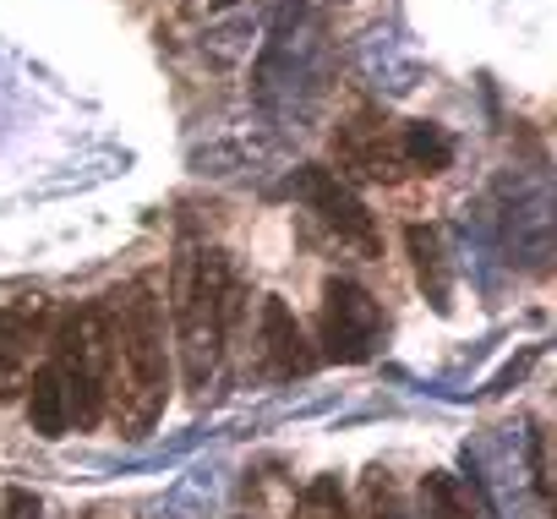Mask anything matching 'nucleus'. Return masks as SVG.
I'll list each match as a JSON object with an SVG mask.
<instances>
[{
	"mask_svg": "<svg viewBox=\"0 0 557 519\" xmlns=\"http://www.w3.org/2000/svg\"><path fill=\"white\" fill-rule=\"evenodd\" d=\"M257 356L268 367V378H307L318 367V350L307 345L296 312L278 301V296H262V312H257Z\"/></svg>",
	"mask_w": 557,
	"mask_h": 519,
	"instance_id": "nucleus-8",
	"label": "nucleus"
},
{
	"mask_svg": "<svg viewBox=\"0 0 557 519\" xmlns=\"http://www.w3.org/2000/svg\"><path fill=\"white\" fill-rule=\"evenodd\" d=\"M94 519H115V514H94Z\"/></svg>",
	"mask_w": 557,
	"mask_h": 519,
	"instance_id": "nucleus-16",
	"label": "nucleus"
},
{
	"mask_svg": "<svg viewBox=\"0 0 557 519\" xmlns=\"http://www.w3.org/2000/svg\"><path fill=\"white\" fill-rule=\"evenodd\" d=\"M296 197L329 224V235L339 240V246H356L361 257H377V224H372V213H367V202L334 175V170H323V164H312V170H301V181H296Z\"/></svg>",
	"mask_w": 557,
	"mask_h": 519,
	"instance_id": "nucleus-6",
	"label": "nucleus"
},
{
	"mask_svg": "<svg viewBox=\"0 0 557 519\" xmlns=\"http://www.w3.org/2000/svg\"><path fill=\"white\" fill-rule=\"evenodd\" d=\"M50 367L66 383L72 427L77 432L99 427L104 405H110V323H104V301H88V307L66 312L50 329Z\"/></svg>",
	"mask_w": 557,
	"mask_h": 519,
	"instance_id": "nucleus-3",
	"label": "nucleus"
},
{
	"mask_svg": "<svg viewBox=\"0 0 557 519\" xmlns=\"http://www.w3.org/2000/svg\"><path fill=\"white\" fill-rule=\"evenodd\" d=\"M219 7H230V0H219Z\"/></svg>",
	"mask_w": 557,
	"mask_h": 519,
	"instance_id": "nucleus-17",
	"label": "nucleus"
},
{
	"mask_svg": "<svg viewBox=\"0 0 557 519\" xmlns=\"http://www.w3.org/2000/svg\"><path fill=\"white\" fill-rule=\"evenodd\" d=\"M110 323V405L121 437L153 432V421L170 405V350H164V307L153 301L148 280H132L126 291L104 296Z\"/></svg>",
	"mask_w": 557,
	"mask_h": 519,
	"instance_id": "nucleus-1",
	"label": "nucleus"
},
{
	"mask_svg": "<svg viewBox=\"0 0 557 519\" xmlns=\"http://www.w3.org/2000/svg\"><path fill=\"white\" fill-rule=\"evenodd\" d=\"M45 508H39V497L28 492V486H12L7 492V519H39Z\"/></svg>",
	"mask_w": 557,
	"mask_h": 519,
	"instance_id": "nucleus-15",
	"label": "nucleus"
},
{
	"mask_svg": "<svg viewBox=\"0 0 557 519\" xmlns=\"http://www.w3.org/2000/svg\"><path fill=\"white\" fill-rule=\"evenodd\" d=\"M318 334H323V356L339 367H361L377 356L383 334H388V312L372 291H361L356 280H329L323 285V312H318Z\"/></svg>",
	"mask_w": 557,
	"mask_h": 519,
	"instance_id": "nucleus-4",
	"label": "nucleus"
},
{
	"mask_svg": "<svg viewBox=\"0 0 557 519\" xmlns=\"http://www.w3.org/2000/svg\"><path fill=\"white\" fill-rule=\"evenodd\" d=\"M290 519H356V508H350L339 475H318V481L296 497V514H290Z\"/></svg>",
	"mask_w": 557,
	"mask_h": 519,
	"instance_id": "nucleus-13",
	"label": "nucleus"
},
{
	"mask_svg": "<svg viewBox=\"0 0 557 519\" xmlns=\"http://www.w3.org/2000/svg\"><path fill=\"white\" fill-rule=\"evenodd\" d=\"M235 318H240V285L224 263V251L186 246L170 274V323H175L186 388H208Z\"/></svg>",
	"mask_w": 557,
	"mask_h": 519,
	"instance_id": "nucleus-2",
	"label": "nucleus"
},
{
	"mask_svg": "<svg viewBox=\"0 0 557 519\" xmlns=\"http://www.w3.org/2000/svg\"><path fill=\"white\" fill-rule=\"evenodd\" d=\"M405 132V164L410 170H421V175H443L448 164H454V137L443 132V126H432V121H410V126H399Z\"/></svg>",
	"mask_w": 557,
	"mask_h": 519,
	"instance_id": "nucleus-12",
	"label": "nucleus"
},
{
	"mask_svg": "<svg viewBox=\"0 0 557 519\" xmlns=\"http://www.w3.org/2000/svg\"><path fill=\"white\" fill-rule=\"evenodd\" d=\"M334 159H339V181L394 186V181L410 175V164H405V132L388 115H377V110H361V115H350L334 132Z\"/></svg>",
	"mask_w": 557,
	"mask_h": 519,
	"instance_id": "nucleus-5",
	"label": "nucleus"
},
{
	"mask_svg": "<svg viewBox=\"0 0 557 519\" xmlns=\"http://www.w3.org/2000/svg\"><path fill=\"white\" fill-rule=\"evenodd\" d=\"M405 246H410V263H416V285L426 291V301L437 312L454 307V274H448V251H443V230L437 224H410L405 230Z\"/></svg>",
	"mask_w": 557,
	"mask_h": 519,
	"instance_id": "nucleus-9",
	"label": "nucleus"
},
{
	"mask_svg": "<svg viewBox=\"0 0 557 519\" xmlns=\"http://www.w3.org/2000/svg\"><path fill=\"white\" fill-rule=\"evenodd\" d=\"M45 345H50V301L34 296L17 307H0V405L28 388Z\"/></svg>",
	"mask_w": 557,
	"mask_h": 519,
	"instance_id": "nucleus-7",
	"label": "nucleus"
},
{
	"mask_svg": "<svg viewBox=\"0 0 557 519\" xmlns=\"http://www.w3.org/2000/svg\"><path fill=\"white\" fill-rule=\"evenodd\" d=\"M421 514L426 519H492L475 481H465L454 470H426L421 475Z\"/></svg>",
	"mask_w": 557,
	"mask_h": 519,
	"instance_id": "nucleus-10",
	"label": "nucleus"
},
{
	"mask_svg": "<svg viewBox=\"0 0 557 519\" xmlns=\"http://www.w3.org/2000/svg\"><path fill=\"white\" fill-rule=\"evenodd\" d=\"M367 519H399V497H394L388 470H367Z\"/></svg>",
	"mask_w": 557,
	"mask_h": 519,
	"instance_id": "nucleus-14",
	"label": "nucleus"
},
{
	"mask_svg": "<svg viewBox=\"0 0 557 519\" xmlns=\"http://www.w3.org/2000/svg\"><path fill=\"white\" fill-rule=\"evenodd\" d=\"M28 421L39 437H66L72 432V399H66V383L50 361H39V372L28 378Z\"/></svg>",
	"mask_w": 557,
	"mask_h": 519,
	"instance_id": "nucleus-11",
	"label": "nucleus"
}]
</instances>
